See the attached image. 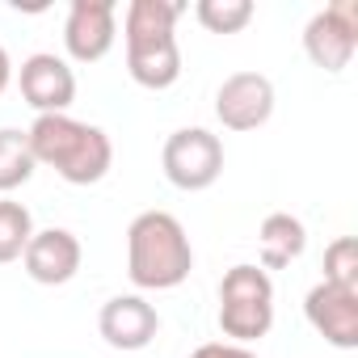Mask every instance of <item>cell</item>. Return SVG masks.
Wrapping results in <instances>:
<instances>
[{
  "label": "cell",
  "instance_id": "14",
  "mask_svg": "<svg viewBox=\"0 0 358 358\" xmlns=\"http://www.w3.org/2000/svg\"><path fill=\"white\" fill-rule=\"evenodd\" d=\"M186 5L177 0H131L122 13V38H160V34H177Z\"/></svg>",
  "mask_w": 358,
  "mask_h": 358
},
{
  "label": "cell",
  "instance_id": "4",
  "mask_svg": "<svg viewBox=\"0 0 358 358\" xmlns=\"http://www.w3.org/2000/svg\"><path fill=\"white\" fill-rule=\"evenodd\" d=\"M160 169L169 177V186L186 194L211 190L224 173V143L207 127H177L160 148Z\"/></svg>",
  "mask_w": 358,
  "mask_h": 358
},
{
  "label": "cell",
  "instance_id": "11",
  "mask_svg": "<svg viewBox=\"0 0 358 358\" xmlns=\"http://www.w3.org/2000/svg\"><path fill=\"white\" fill-rule=\"evenodd\" d=\"M97 333L106 337V345L135 354V350H148L152 337L160 333V312L143 295H114L97 312Z\"/></svg>",
  "mask_w": 358,
  "mask_h": 358
},
{
  "label": "cell",
  "instance_id": "5",
  "mask_svg": "<svg viewBox=\"0 0 358 358\" xmlns=\"http://www.w3.org/2000/svg\"><path fill=\"white\" fill-rule=\"evenodd\" d=\"M303 51L324 72H345L358 51V0H333L303 26Z\"/></svg>",
  "mask_w": 358,
  "mask_h": 358
},
{
  "label": "cell",
  "instance_id": "2",
  "mask_svg": "<svg viewBox=\"0 0 358 358\" xmlns=\"http://www.w3.org/2000/svg\"><path fill=\"white\" fill-rule=\"evenodd\" d=\"M194 270V245L169 211H139L127 228V278L139 291H173Z\"/></svg>",
  "mask_w": 358,
  "mask_h": 358
},
{
  "label": "cell",
  "instance_id": "17",
  "mask_svg": "<svg viewBox=\"0 0 358 358\" xmlns=\"http://www.w3.org/2000/svg\"><path fill=\"white\" fill-rule=\"evenodd\" d=\"M194 17L211 34H241L253 22V0H199Z\"/></svg>",
  "mask_w": 358,
  "mask_h": 358
},
{
  "label": "cell",
  "instance_id": "6",
  "mask_svg": "<svg viewBox=\"0 0 358 358\" xmlns=\"http://www.w3.org/2000/svg\"><path fill=\"white\" fill-rule=\"evenodd\" d=\"M118 43V5L114 0H72L64 17V51L76 64H97Z\"/></svg>",
  "mask_w": 358,
  "mask_h": 358
},
{
  "label": "cell",
  "instance_id": "15",
  "mask_svg": "<svg viewBox=\"0 0 358 358\" xmlns=\"http://www.w3.org/2000/svg\"><path fill=\"white\" fill-rule=\"evenodd\" d=\"M38 160L30 152V135L17 131V127H0V194H13L22 190L30 177H34Z\"/></svg>",
  "mask_w": 358,
  "mask_h": 358
},
{
  "label": "cell",
  "instance_id": "16",
  "mask_svg": "<svg viewBox=\"0 0 358 358\" xmlns=\"http://www.w3.org/2000/svg\"><path fill=\"white\" fill-rule=\"evenodd\" d=\"M34 215L26 203L17 199H0V266H9V262H22L30 236H34Z\"/></svg>",
  "mask_w": 358,
  "mask_h": 358
},
{
  "label": "cell",
  "instance_id": "1",
  "mask_svg": "<svg viewBox=\"0 0 358 358\" xmlns=\"http://www.w3.org/2000/svg\"><path fill=\"white\" fill-rule=\"evenodd\" d=\"M26 135H30L34 160L55 169L68 186H97L114 164L110 135L72 114H38Z\"/></svg>",
  "mask_w": 358,
  "mask_h": 358
},
{
  "label": "cell",
  "instance_id": "12",
  "mask_svg": "<svg viewBox=\"0 0 358 358\" xmlns=\"http://www.w3.org/2000/svg\"><path fill=\"white\" fill-rule=\"evenodd\" d=\"M127 43V72L139 89H173L182 76V47L177 34H160V38H122Z\"/></svg>",
  "mask_w": 358,
  "mask_h": 358
},
{
  "label": "cell",
  "instance_id": "13",
  "mask_svg": "<svg viewBox=\"0 0 358 358\" xmlns=\"http://www.w3.org/2000/svg\"><path fill=\"white\" fill-rule=\"evenodd\" d=\"M308 249V228L303 220H295L291 211H270L257 228V253H262V270H287L291 262H299Z\"/></svg>",
  "mask_w": 358,
  "mask_h": 358
},
{
  "label": "cell",
  "instance_id": "8",
  "mask_svg": "<svg viewBox=\"0 0 358 358\" xmlns=\"http://www.w3.org/2000/svg\"><path fill=\"white\" fill-rule=\"evenodd\" d=\"M274 114V80L262 72H232L215 89V118L224 131H257Z\"/></svg>",
  "mask_w": 358,
  "mask_h": 358
},
{
  "label": "cell",
  "instance_id": "7",
  "mask_svg": "<svg viewBox=\"0 0 358 358\" xmlns=\"http://www.w3.org/2000/svg\"><path fill=\"white\" fill-rule=\"evenodd\" d=\"M17 89L34 114H68V106L76 101V72L64 55L34 51L30 59H22Z\"/></svg>",
  "mask_w": 358,
  "mask_h": 358
},
{
  "label": "cell",
  "instance_id": "20",
  "mask_svg": "<svg viewBox=\"0 0 358 358\" xmlns=\"http://www.w3.org/2000/svg\"><path fill=\"white\" fill-rule=\"evenodd\" d=\"M9 80H13V59H9V51H5V43H0V93L9 89Z\"/></svg>",
  "mask_w": 358,
  "mask_h": 358
},
{
  "label": "cell",
  "instance_id": "3",
  "mask_svg": "<svg viewBox=\"0 0 358 358\" xmlns=\"http://www.w3.org/2000/svg\"><path fill=\"white\" fill-rule=\"evenodd\" d=\"M220 329L228 341L249 345L274 329V282L262 266H232L220 282Z\"/></svg>",
  "mask_w": 358,
  "mask_h": 358
},
{
  "label": "cell",
  "instance_id": "9",
  "mask_svg": "<svg viewBox=\"0 0 358 358\" xmlns=\"http://www.w3.org/2000/svg\"><path fill=\"white\" fill-rule=\"evenodd\" d=\"M303 316L333 350H358V291L354 287L316 282L303 295Z\"/></svg>",
  "mask_w": 358,
  "mask_h": 358
},
{
  "label": "cell",
  "instance_id": "18",
  "mask_svg": "<svg viewBox=\"0 0 358 358\" xmlns=\"http://www.w3.org/2000/svg\"><path fill=\"white\" fill-rule=\"evenodd\" d=\"M333 287H354L358 291V241L354 236H337L324 249V278Z\"/></svg>",
  "mask_w": 358,
  "mask_h": 358
},
{
  "label": "cell",
  "instance_id": "10",
  "mask_svg": "<svg viewBox=\"0 0 358 358\" xmlns=\"http://www.w3.org/2000/svg\"><path fill=\"white\" fill-rule=\"evenodd\" d=\"M80 262H85V249L76 241V232L68 228H43L30 236L26 253H22V266L26 274L38 282V287H64L80 274Z\"/></svg>",
  "mask_w": 358,
  "mask_h": 358
},
{
  "label": "cell",
  "instance_id": "19",
  "mask_svg": "<svg viewBox=\"0 0 358 358\" xmlns=\"http://www.w3.org/2000/svg\"><path fill=\"white\" fill-rule=\"evenodd\" d=\"M190 358H257L249 345H236V341H203Z\"/></svg>",
  "mask_w": 358,
  "mask_h": 358
}]
</instances>
